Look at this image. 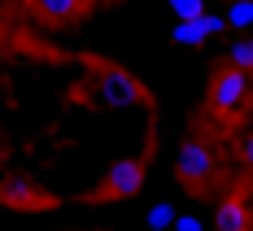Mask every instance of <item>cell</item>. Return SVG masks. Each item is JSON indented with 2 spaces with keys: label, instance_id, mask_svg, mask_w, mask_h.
Instances as JSON below:
<instances>
[{
  "label": "cell",
  "instance_id": "obj_14",
  "mask_svg": "<svg viewBox=\"0 0 253 231\" xmlns=\"http://www.w3.org/2000/svg\"><path fill=\"white\" fill-rule=\"evenodd\" d=\"M240 166H245V170H253V135L245 140V149H240Z\"/></svg>",
  "mask_w": 253,
  "mask_h": 231
},
{
  "label": "cell",
  "instance_id": "obj_1",
  "mask_svg": "<svg viewBox=\"0 0 253 231\" xmlns=\"http://www.w3.org/2000/svg\"><path fill=\"white\" fill-rule=\"evenodd\" d=\"M249 96H253V75L240 70V66H227V70H218V75L210 78V101H214L218 114H227V118H236L249 105Z\"/></svg>",
  "mask_w": 253,
  "mask_h": 231
},
{
  "label": "cell",
  "instance_id": "obj_11",
  "mask_svg": "<svg viewBox=\"0 0 253 231\" xmlns=\"http://www.w3.org/2000/svg\"><path fill=\"white\" fill-rule=\"evenodd\" d=\"M201 26H205L210 39H223V35L231 31V26H227V13H214V9H205V13H201Z\"/></svg>",
  "mask_w": 253,
  "mask_h": 231
},
{
  "label": "cell",
  "instance_id": "obj_8",
  "mask_svg": "<svg viewBox=\"0 0 253 231\" xmlns=\"http://www.w3.org/2000/svg\"><path fill=\"white\" fill-rule=\"evenodd\" d=\"M144 223H149L153 231H170L175 227V205H170V201H153V205L144 209Z\"/></svg>",
  "mask_w": 253,
  "mask_h": 231
},
{
  "label": "cell",
  "instance_id": "obj_3",
  "mask_svg": "<svg viewBox=\"0 0 253 231\" xmlns=\"http://www.w3.org/2000/svg\"><path fill=\"white\" fill-rule=\"evenodd\" d=\"M96 92H101V105H109V109H131V105H140V101H144L140 83H135L131 75H118V70L101 75Z\"/></svg>",
  "mask_w": 253,
  "mask_h": 231
},
{
  "label": "cell",
  "instance_id": "obj_13",
  "mask_svg": "<svg viewBox=\"0 0 253 231\" xmlns=\"http://www.w3.org/2000/svg\"><path fill=\"white\" fill-rule=\"evenodd\" d=\"M205 218H197V214H175V227L170 231H201Z\"/></svg>",
  "mask_w": 253,
  "mask_h": 231
},
{
  "label": "cell",
  "instance_id": "obj_10",
  "mask_svg": "<svg viewBox=\"0 0 253 231\" xmlns=\"http://www.w3.org/2000/svg\"><path fill=\"white\" fill-rule=\"evenodd\" d=\"M35 9H40L44 18H52V22H61V18H70L79 9V0H35Z\"/></svg>",
  "mask_w": 253,
  "mask_h": 231
},
{
  "label": "cell",
  "instance_id": "obj_4",
  "mask_svg": "<svg viewBox=\"0 0 253 231\" xmlns=\"http://www.w3.org/2000/svg\"><path fill=\"white\" fill-rule=\"evenodd\" d=\"M105 183H109L114 196H135L140 183H144V161H135V157L109 161V166H105Z\"/></svg>",
  "mask_w": 253,
  "mask_h": 231
},
{
  "label": "cell",
  "instance_id": "obj_9",
  "mask_svg": "<svg viewBox=\"0 0 253 231\" xmlns=\"http://www.w3.org/2000/svg\"><path fill=\"white\" fill-rule=\"evenodd\" d=\"M227 26L231 31H253V0H227Z\"/></svg>",
  "mask_w": 253,
  "mask_h": 231
},
{
  "label": "cell",
  "instance_id": "obj_6",
  "mask_svg": "<svg viewBox=\"0 0 253 231\" xmlns=\"http://www.w3.org/2000/svg\"><path fill=\"white\" fill-rule=\"evenodd\" d=\"M170 44L175 48H205L210 35H205V26H201V13L197 18H179L175 31H170Z\"/></svg>",
  "mask_w": 253,
  "mask_h": 231
},
{
  "label": "cell",
  "instance_id": "obj_5",
  "mask_svg": "<svg viewBox=\"0 0 253 231\" xmlns=\"http://www.w3.org/2000/svg\"><path fill=\"white\" fill-rule=\"evenodd\" d=\"M214 227L218 231H249L253 227V214L245 201H218V209H214Z\"/></svg>",
  "mask_w": 253,
  "mask_h": 231
},
{
  "label": "cell",
  "instance_id": "obj_7",
  "mask_svg": "<svg viewBox=\"0 0 253 231\" xmlns=\"http://www.w3.org/2000/svg\"><path fill=\"white\" fill-rule=\"evenodd\" d=\"M227 66H240L253 75V35H236L227 44Z\"/></svg>",
  "mask_w": 253,
  "mask_h": 231
},
{
  "label": "cell",
  "instance_id": "obj_12",
  "mask_svg": "<svg viewBox=\"0 0 253 231\" xmlns=\"http://www.w3.org/2000/svg\"><path fill=\"white\" fill-rule=\"evenodd\" d=\"M166 9L175 18H197V13H205V0H166Z\"/></svg>",
  "mask_w": 253,
  "mask_h": 231
},
{
  "label": "cell",
  "instance_id": "obj_2",
  "mask_svg": "<svg viewBox=\"0 0 253 231\" xmlns=\"http://www.w3.org/2000/svg\"><path fill=\"white\" fill-rule=\"evenodd\" d=\"M175 170L183 175L188 183H201L214 175V149L205 140H179L175 149Z\"/></svg>",
  "mask_w": 253,
  "mask_h": 231
}]
</instances>
